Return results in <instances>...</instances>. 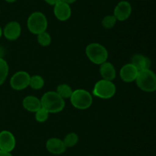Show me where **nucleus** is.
I'll list each match as a JSON object with an SVG mask.
<instances>
[{
  "instance_id": "nucleus-1",
  "label": "nucleus",
  "mask_w": 156,
  "mask_h": 156,
  "mask_svg": "<svg viewBox=\"0 0 156 156\" xmlns=\"http://www.w3.org/2000/svg\"><path fill=\"white\" fill-rule=\"evenodd\" d=\"M41 106L49 113H57L65 107V100L56 91H48L44 93L41 99Z\"/></svg>"
},
{
  "instance_id": "nucleus-2",
  "label": "nucleus",
  "mask_w": 156,
  "mask_h": 156,
  "mask_svg": "<svg viewBox=\"0 0 156 156\" xmlns=\"http://www.w3.org/2000/svg\"><path fill=\"white\" fill-rule=\"evenodd\" d=\"M136 82L143 91L152 93L156 90V75L150 69L139 71Z\"/></svg>"
},
{
  "instance_id": "nucleus-3",
  "label": "nucleus",
  "mask_w": 156,
  "mask_h": 156,
  "mask_svg": "<svg viewBox=\"0 0 156 156\" xmlns=\"http://www.w3.org/2000/svg\"><path fill=\"white\" fill-rule=\"evenodd\" d=\"M85 53L91 62L99 65L107 61L108 58V50L103 45L98 43L88 44L85 49Z\"/></svg>"
},
{
  "instance_id": "nucleus-4",
  "label": "nucleus",
  "mask_w": 156,
  "mask_h": 156,
  "mask_svg": "<svg viewBox=\"0 0 156 156\" xmlns=\"http://www.w3.org/2000/svg\"><path fill=\"white\" fill-rule=\"evenodd\" d=\"M48 22L45 15L41 12H33L28 17L27 26L28 30L34 35H39L47 30Z\"/></svg>"
},
{
  "instance_id": "nucleus-5",
  "label": "nucleus",
  "mask_w": 156,
  "mask_h": 156,
  "mask_svg": "<svg viewBox=\"0 0 156 156\" xmlns=\"http://www.w3.org/2000/svg\"><path fill=\"white\" fill-rule=\"evenodd\" d=\"M69 99L72 105L78 110H86L91 106L93 102L91 93L83 89L73 90Z\"/></svg>"
},
{
  "instance_id": "nucleus-6",
  "label": "nucleus",
  "mask_w": 156,
  "mask_h": 156,
  "mask_svg": "<svg viewBox=\"0 0 156 156\" xmlns=\"http://www.w3.org/2000/svg\"><path fill=\"white\" fill-rule=\"evenodd\" d=\"M92 93L94 96L101 99H110L115 95L116 86L112 81L102 79L94 84Z\"/></svg>"
},
{
  "instance_id": "nucleus-7",
  "label": "nucleus",
  "mask_w": 156,
  "mask_h": 156,
  "mask_svg": "<svg viewBox=\"0 0 156 156\" xmlns=\"http://www.w3.org/2000/svg\"><path fill=\"white\" fill-rule=\"evenodd\" d=\"M30 76L26 71L16 72L10 80V85L15 90H21L27 88L30 84Z\"/></svg>"
},
{
  "instance_id": "nucleus-8",
  "label": "nucleus",
  "mask_w": 156,
  "mask_h": 156,
  "mask_svg": "<svg viewBox=\"0 0 156 156\" xmlns=\"http://www.w3.org/2000/svg\"><path fill=\"white\" fill-rule=\"evenodd\" d=\"M15 145V138L11 132L4 130L0 132V150L11 152L14 150Z\"/></svg>"
},
{
  "instance_id": "nucleus-9",
  "label": "nucleus",
  "mask_w": 156,
  "mask_h": 156,
  "mask_svg": "<svg viewBox=\"0 0 156 156\" xmlns=\"http://www.w3.org/2000/svg\"><path fill=\"white\" fill-rule=\"evenodd\" d=\"M132 12V6L127 1H120L116 6L114 10V15L117 21H123L127 19Z\"/></svg>"
},
{
  "instance_id": "nucleus-10",
  "label": "nucleus",
  "mask_w": 156,
  "mask_h": 156,
  "mask_svg": "<svg viewBox=\"0 0 156 156\" xmlns=\"http://www.w3.org/2000/svg\"><path fill=\"white\" fill-rule=\"evenodd\" d=\"M53 12L58 20L64 21L68 20L71 17L72 9L69 5L62 1H59L54 5Z\"/></svg>"
},
{
  "instance_id": "nucleus-11",
  "label": "nucleus",
  "mask_w": 156,
  "mask_h": 156,
  "mask_svg": "<svg viewBox=\"0 0 156 156\" xmlns=\"http://www.w3.org/2000/svg\"><path fill=\"white\" fill-rule=\"evenodd\" d=\"M21 28L18 21H10L5 26L3 35L9 41H15L21 35Z\"/></svg>"
},
{
  "instance_id": "nucleus-12",
  "label": "nucleus",
  "mask_w": 156,
  "mask_h": 156,
  "mask_svg": "<svg viewBox=\"0 0 156 156\" xmlns=\"http://www.w3.org/2000/svg\"><path fill=\"white\" fill-rule=\"evenodd\" d=\"M138 73V70L132 64L129 63L122 67L120 71V76L124 82L130 83L136 80Z\"/></svg>"
},
{
  "instance_id": "nucleus-13",
  "label": "nucleus",
  "mask_w": 156,
  "mask_h": 156,
  "mask_svg": "<svg viewBox=\"0 0 156 156\" xmlns=\"http://www.w3.org/2000/svg\"><path fill=\"white\" fill-rule=\"evenodd\" d=\"M46 148L49 152L53 154H61L65 152L66 147L63 141L58 138H51L46 142Z\"/></svg>"
},
{
  "instance_id": "nucleus-14",
  "label": "nucleus",
  "mask_w": 156,
  "mask_h": 156,
  "mask_svg": "<svg viewBox=\"0 0 156 156\" xmlns=\"http://www.w3.org/2000/svg\"><path fill=\"white\" fill-rule=\"evenodd\" d=\"M138 71L150 69L151 61L149 58L140 54H136L131 58V63Z\"/></svg>"
},
{
  "instance_id": "nucleus-15",
  "label": "nucleus",
  "mask_w": 156,
  "mask_h": 156,
  "mask_svg": "<svg viewBox=\"0 0 156 156\" xmlns=\"http://www.w3.org/2000/svg\"><path fill=\"white\" fill-rule=\"evenodd\" d=\"M99 71H100L101 76L104 80L112 81L115 79L116 70L114 66L111 63L105 61V63L101 64Z\"/></svg>"
},
{
  "instance_id": "nucleus-16",
  "label": "nucleus",
  "mask_w": 156,
  "mask_h": 156,
  "mask_svg": "<svg viewBox=\"0 0 156 156\" xmlns=\"http://www.w3.org/2000/svg\"><path fill=\"white\" fill-rule=\"evenodd\" d=\"M22 105L27 111L31 113H36L42 107L41 99L34 96H27L24 97L22 101Z\"/></svg>"
},
{
  "instance_id": "nucleus-17",
  "label": "nucleus",
  "mask_w": 156,
  "mask_h": 156,
  "mask_svg": "<svg viewBox=\"0 0 156 156\" xmlns=\"http://www.w3.org/2000/svg\"><path fill=\"white\" fill-rule=\"evenodd\" d=\"M56 93L62 98V99H69L73 94V90H72L71 87L68 84H62L59 85L56 88Z\"/></svg>"
},
{
  "instance_id": "nucleus-18",
  "label": "nucleus",
  "mask_w": 156,
  "mask_h": 156,
  "mask_svg": "<svg viewBox=\"0 0 156 156\" xmlns=\"http://www.w3.org/2000/svg\"><path fill=\"white\" fill-rule=\"evenodd\" d=\"M44 85V80L40 75H34L30 76L29 86L34 90H40L43 88Z\"/></svg>"
},
{
  "instance_id": "nucleus-19",
  "label": "nucleus",
  "mask_w": 156,
  "mask_h": 156,
  "mask_svg": "<svg viewBox=\"0 0 156 156\" xmlns=\"http://www.w3.org/2000/svg\"><path fill=\"white\" fill-rule=\"evenodd\" d=\"M63 143L66 148H71V147L75 146L79 142V136L76 133L70 132L64 138Z\"/></svg>"
},
{
  "instance_id": "nucleus-20",
  "label": "nucleus",
  "mask_w": 156,
  "mask_h": 156,
  "mask_svg": "<svg viewBox=\"0 0 156 156\" xmlns=\"http://www.w3.org/2000/svg\"><path fill=\"white\" fill-rule=\"evenodd\" d=\"M9 74V65L5 60L0 58V86L3 84Z\"/></svg>"
},
{
  "instance_id": "nucleus-21",
  "label": "nucleus",
  "mask_w": 156,
  "mask_h": 156,
  "mask_svg": "<svg viewBox=\"0 0 156 156\" xmlns=\"http://www.w3.org/2000/svg\"><path fill=\"white\" fill-rule=\"evenodd\" d=\"M37 41L40 45L43 47H47L49 46L51 43V37L48 32H41L39 35H37Z\"/></svg>"
},
{
  "instance_id": "nucleus-22",
  "label": "nucleus",
  "mask_w": 156,
  "mask_h": 156,
  "mask_svg": "<svg viewBox=\"0 0 156 156\" xmlns=\"http://www.w3.org/2000/svg\"><path fill=\"white\" fill-rule=\"evenodd\" d=\"M117 18H115L114 15H107L102 19L101 24L105 28L111 29L114 27L117 22Z\"/></svg>"
},
{
  "instance_id": "nucleus-23",
  "label": "nucleus",
  "mask_w": 156,
  "mask_h": 156,
  "mask_svg": "<svg viewBox=\"0 0 156 156\" xmlns=\"http://www.w3.org/2000/svg\"><path fill=\"white\" fill-rule=\"evenodd\" d=\"M49 118V113L44 109L43 107H41L40 110H38L36 112V114H35V119L38 122H44L48 119Z\"/></svg>"
},
{
  "instance_id": "nucleus-24",
  "label": "nucleus",
  "mask_w": 156,
  "mask_h": 156,
  "mask_svg": "<svg viewBox=\"0 0 156 156\" xmlns=\"http://www.w3.org/2000/svg\"><path fill=\"white\" fill-rule=\"evenodd\" d=\"M44 1L47 3H48L49 5H50V6H54L55 4H56L60 0H44Z\"/></svg>"
},
{
  "instance_id": "nucleus-25",
  "label": "nucleus",
  "mask_w": 156,
  "mask_h": 156,
  "mask_svg": "<svg viewBox=\"0 0 156 156\" xmlns=\"http://www.w3.org/2000/svg\"><path fill=\"white\" fill-rule=\"evenodd\" d=\"M0 156H13L11 152H8V151H2L0 150Z\"/></svg>"
},
{
  "instance_id": "nucleus-26",
  "label": "nucleus",
  "mask_w": 156,
  "mask_h": 156,
  "mask_svg": "<svg viewBox=\"0 0 156 156\" xmlns=\"http://www.w3.org/2000/svg\"><path fill=\"white\" fill-rule=\"evenodd\" d=\"M60 1H62V2H66V3H67V4L70 5V4H73V3H74L76 0H60Z\"/></svg>"
},
{
  "instance_id": "nucleus-27",
  "label": "nucleus",
  "mask_w": 156,
  "mask_h": 156,
  "mask_svg": "<svg viewBox=\"0 0 156 156\" xmlns=\"http://www.w3.org/2000/svg\"><path fill=\"white\" fill-rule=\"evenodd\" d=\"M3 54H4V52H3L2 48V47H0V58H2Z\"/></svg>"
},
{
  "instance_id": "nucleus-28",
  "label": "nucleus",
  "mask_w": 156,
  "mask_h": 156,
  "mask_svg": "<svg viewBox=\"0 0 156 156\" xmlns=\"http://www.w3.org/2000/svg\"><path fill=\"white\" fill-rule=\"evenodd\" d=\"M5 2H7L9 3H12V2H15V1H17V0H5Z\"/></svg>"
},
{
  "instance_id": "nucleus-29",
  "label": "nucleus",
  "mask_w": 156,
  "mask_h": 156,
  "mask_svg": "<svg viewBox=\"0 0 156 156\" xmlns=\"http://www.w3.org/2000/svg\"><path fill=\"white\" fill-rule=\"evenodd\" d=\"M2 33H3V31L2 29V28L0 27V38H1L2 35Z\"/></svg>"
},
{
  "instance_id": "nucleus-30",
  "label": "nucleus",
  "mask_w": 156,
  "mask_h": 156,
  "mask_svg": "<svg viewBox=\"0 0 156 156\" xmlns=\"http://www.w3.org/2000/svg\"><path fill=\"white\" fill-rule=\"evenodd\" d=\"M90 156H95V155H90Z\"/></svg>"
},
{
  "instance_id": "nucleus-31",
  "label": "nucleus",
  "mask_w": 156,
  "mask_h": 156,
  "mask_svg": "<svg viewBox=\"0 0 156 156\" xmlns=\"http://www.w3.org/2000/svg\"><path fill=\"white\" fill-rule=\"evenodd\" d=\"M35 156H37V155H35Z\"/></svg>"
}]
</instances>
